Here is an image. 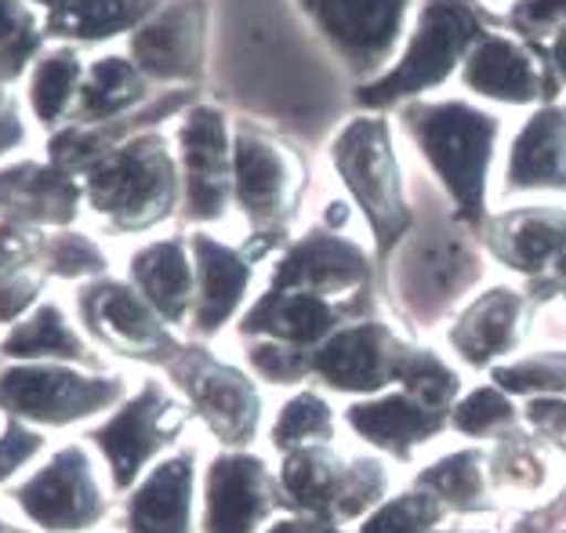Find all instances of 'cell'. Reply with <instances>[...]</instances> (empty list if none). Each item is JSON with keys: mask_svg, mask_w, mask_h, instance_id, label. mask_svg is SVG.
Segmentation results:
<instances>
[{"mask_svg": "<svg viewBox=\"0 0 566 533\" xmlns=\"http://www.w3.org/2000/svg\"><path fill=\"white\" fill-rule=\"evenodd\" d=\"M192 254H197V327L211 334L243 305V294L251 288V262L203 232L192 240Z\"/></svg>", "mask_w": 566, "mask_h": 533, "instance_id": "cell-25", "label": "cell"}, {"mask_svg": "<svg viewBox=\"0 0 566 533\" xmlns=\"http://www.w3.org/2000/svg\"><path fill=\"white\" fill-rule=\"evenodd\" d=\"M273 512V479L251 453L229 450L208 468L203 533H254Z\"/></svg>", "mask_w": 566, "mask_h": 533, "instance_id": "cell-15", "label": "cell"}, {"mask_svg": "<svg viewBox=\"0 0 566 533\" xmlns=\"http://www.w3.org/2000/svg\"><path fill=\"white\" fill-rule=\"evenodd\" d=\"M81 59L73 55L70 48L48 51V55L36 59L33 76H30V106L41 116L44 124H55L62 113L70 109V102L81 95Z\"/></svg>", "mask_w": 566, "mask_h": 533, "instance_id": "cell-32", "label": "cell"}, {"mask_svg": "<svg viewBox=\"0 0 566 533\" xmlns=\"http://www.w3.org/2000/svg\"><path fill=\"white\" fill-rule=\"evenodd\" d=\"M33 4H36V8H48L51 15H66L73 0H33Z\"/></svg>", "mask_w": 566, "mask_h": 533, "instance_id": "cell-46", "label": "cell"}, {"mask_svg": "<svg viewBox=\"0 0 566 533\" xmlns=\"http://www.w3.org/2000/svg\"><path fill=\"white\" fill-rule=\"evenodd\" d=\"M87 197L120 229H146L167 218L178 197V167L164 138L142 135L117 153L98 156L87 175Z\"/></svg>", "mask_w": 566, "mask_h": 533, "instance_id": "cell-4", "label": "cell"}, {"mask_svg": "<svg viewBox=\"0 0 566 533\" xmlns=\"http://www.w3.org/2000/svg\"><path fill=\"white\" fill-rule=\"evenodd\" d=\"M331 167L342 189L364 211L375 243L392 251L410 229V203L403 186V164L396 156L392 127L381 113L353 116L331 138Z\"/></svg>", "mask_w": 566, "mask_h": 533, "instance_id": "cell-3", "label": "cell"}, {"mask_svg": "<svg viewBox=\"0 0 566 533\" xmlns=\"http://www.w3.org/2000/svg\"><path fill=\"white\" fill-rule=\"evenodd\" d=\"M548 62H552V73H556V84L566 91V22L556 30V41L548 44Z\"/></svg>", "mask_w": 566, "mask_h": 533, "instance_id": "cell-44", "label": "cell"}, {"mask_svg": "<svg viewBox=\"0 0 566 533\" xmlns=\"http://www.w3.org/2000/svg\"><path fill=\"white\" fill-rule=\"evenodd\" d=\"M563 297H566V291H563Z\"/></svg>", "mask_w": 566, "mask_h": 533, "instance_id": "cell-49", "label": "cell"}, {"mask_svg": "<svg viewBox=\"0 0 566 533\" xmlns=\"http://www.w3.org/2000/svg\"><path fill=\"white\" fill-rule=\"evenodd\" d=\"M208 48V4L203 0H164L135 30L132 59L153 81H189L203 66Z\"/></svg>", "mask_w": 566, "mask_h": 533, "instance_id": "cell-11", "label": "cell"}, {"mask_svg": "<svg viewBox=\"0 0 566 533\" xmlns=\"http://www.w3.org/2000/svg\"><path fill=\"white\" fill-rule=\"evenodd\" d=\"M0 393L19 414L41 421H76L117 399L120 388L113 382L81 378L59 367H15L0 378Z\"/></svg>", "mask_w": 566, "mask_h": 533, "instance_id": "cell-16", "label": "cell"}, {"mask_svg": "<svg viewBox=\"0 0 566 533\" xmlns=\"http://www.w3.org/2000/svg\"><path fill=\"white\" fill-rule=\"evenodd\" d=\"M189 396L197 403L200 418L208 421L211 432L229 447H248L259 432L262 399L240 370L226 363L200 359L189 370Z\"/></svg>", "mask_w": 566, "mask_h": 533, "instance_id": "cell-22", "label": "cell"}, {"mask_svg": "<svg viewBox=\"0 0 566 533\" xmlns=\"http://www.w3.org/2000/svg\"><path fill=\"white\" fill-rule=\"evenodd\" d=\"M400 116L410 142L454 203V215L480 226L497 164V113L475 98H415Z\"/></svg>", "mask_w": 566, "mask_h": 533, "instance_id": "cell-1", "label": "cell"}, {"mask_svg": "<svg viewBox=\"0 0 566 533\" xmlns=\"http://www.w3.org/2000/svg\"><path fill=\"white\" fill-rule=\"evenodd\" d=\"M483 33V11L475 0H418L415 19L403 36L400 55L378 81L359 95L367 106H396L415 102L424 91L447 84L461 70L475 36Z\"/></svg>", "mask_w": 566, "mask_h": 533, "instance_id": "cell-2", "label": "cell"}, {"mask_svg": "<svg viewBox=\"0 0 566 533\" xmlns=\"http://www.w3.org/2000/svg\"><path fill=\"white\" fill-rule=\"evenodd\" d=\"M516 22L526 30H548V25L566 22V0H520L516 4Z\"/></svg>", "mask_w": 566, "mask_h": 533, "instance_id": "cell-42", "label": "cell"}, {"mask_svg": "<svg viewBox=\"0 0 566 533\" xmlns=\"http://www.w3.org/2000/svg\"><path fill=\"white\" fill-rule=\"evenodd\" d=\"M458 81L475 102L516 109L545 106L559 87L552 62L534 44L491 30L475 36V44L469 48V55L458 70Z\"/></svg>", "mask_w": 566, "mask_h": 533, "instance_id": "cell-7", "label": "cell"}, {"mask_svg": "<svg viewBox=\"0 0 566 533\" xmlns=\"http://www.w3.org/2000/svg\"><path fill=\"white\" fill-rule=\"evenodd\" d=\"M443 501L429 490H407L400 498L381 501L375 512L364 519L359 533H432L443 523Z\"/></svg>", "mask_w": 566, "mask_h": 533, "instance_id": "cell-37", "label": "cell"}, {"mask_svg": "<svg viewBox=\"0 0 566 533\" xmlns=\"http://www.w3.org/2000/svg\"><path fill=\"white\" fill-rule=\"evenodd\" d=\"M396 388H403V393L421 399L424 407L447 410L458 403L461 378L443 356L429 353V348H410L403 367H400V378H396Z\"/></svg>", "mask_w": 566, "mask_h": 533, "instance_id": "cell-36", "label": "cell"}, {"mask_svg": "<svg viewBox=\"0 0 566 533\" xmlns=\"http://www.w3.org/2000/svg\"><path fill=\"white\" fill-rule=\"evenodd\" d=\"M280 483L291 509H298L302 515L331 519L338 526L353 523V519H367L385 501V490H389L381 461H345L331 443L283 453Z\"/></svg>", "mask_w": 566, "mask_h": 533, "instance_id": "cell-5", "label": "cell"}, {"mask_svg": "<svg viewBox=\"0 0 566 533\" xmlns=\"http://www.w3.org/2000/svg\"><path fill=\"white\" fill-rule=\"evenodd\" d=\"M523 418L534 432H542L545 447L566 450V396H542V399H526Z\"/></svg>", "mask_w": 566, "mask_h": 533, "instance_id": "cell-40", "label": "cell"}, {"mask_svg": "<svg viewBox=\"0 0 566 533\" xmlns=\"http://www.w3.org/2000/svg\"><path fill=\"white\" fill-rule=\"evenodd\" d=\"M486 247L520 276H552L566 247V211L542 203L501 211L486 222Z\"/></svg>", "mask_w": 566, "mask_h": 533, "instance_id": "cell-20", "label": "cell"}, {"mask_svg": "<svg viewBox=\"0 0 566 533\" xmlns=\"http://www.w3.org/2000/svg\"><path fill=\"white\" fill-rule=\"evenodd\" d=\"M178 156H182L189 215L200 222L222 218L233 200V132L222 109L197 106L186 113L178 127Z\"/></svg>", "mask_w": 566, "mask_h": 533, "instance_id": "cell-10", "label": "cell"}, {"mask_svg": "<svg viewBox=\"0 0 566 533\" xmlns=\"http://www.w3.org/2000/svg\"><path fill=\"white\" fill-rule=\"evenodd\" d=\"M475 276V262L469 243L461 240H418L403 254V297L410 312L432 320L465 291V283Z\"/></svg>", "mask_w": 566, "mask_h": 533, "instance_id": "cell-23", "label": "cell"}, {"mask_svg": "<svg viewBox=\"0 0 566 533\" xmlns=\"http://www.w3.org/2000/svg\"><path fill=\"white\" fill-rule=\"evenodd\" d=\"M410 345L385 323L359 320L349 327L334 331L319 348L308 356V374H316L319 385L342 396H378L396 388L400 367Z\"/></svg>", "mask_w": 566, "mask_h": 533, "instance_id": "cell-8", "label": "cell"}, {"mask_svg": "<svg viewBox=\"0 0 566 533\" xmlns=\"http://www.w3.org/2000/svg\"><path fill=\"white\" fill-rule=\"evenodd\" d=\"M19 138H22V127H19V116H15V109L0 106V153L15 146Z\"/></svg>", "mask_w": 566, "mask_h": 533, "instance_id": "cell-45", "label": "cell"}, {"mask_svg": "<svg viewBox=\"0 0 566 533\" xmlns=\"http://www.w3.org/2000/svg\"><path fill=\"white\" fill-rule=\"evenodd\" d=\"M265 533H342L338 523H331V519H316V515H287L273 523Z\"/></svg>", "mask_w": 566, "mask_h": 533, "instance_id": "cell-43", "label": "cell"}, {"mask_svg": "<svg viewBox=\"0 0 566 533\" xmlns=\"http://www.w3.org/2000/svg\"><path fill=\"white\" fill-rule=\"evenodd\" d=\"M415 487L436 493L443 501V509H458V512H483L494 501L491 475H486V453L475 447L469 450L461 447L436 458L418 475Z\"/></svg>", "mask_w": 566, "mask_h": 533, "instance_id": "cell-29", "label": "cell"}, {"mask_svg": "<svg viewBox=\"0 0 566 533\" xmlns=\"http://www.w3.org/2000/svg\"><path fill=\"white\" fill-rule=\"evenodd\" d=\"M0 81H4V70H0Z\"/></svg>", "mask_w": 566, "mask_h": 533, "instance_id": "cell-48", "label": "cell"}, {"mask_svg": "<svg viewBox=\"0 0 566 533\" xmlns=\"http://www.w3.org/2000/svg\"><path fill=\"white\" fill-rule=\"evenodd\" d=\"M33 450H36V439L25 436L22 428L11 421L8 410H0V475L15 472Z\"/></svg>", "mask_w": 566, "mask_h": 533, "instance_id": "cell-41", "label": "cell"}, {"mask_svg": "<svg viewBox=\"0 0 566 533\" xmlns=\"http://www.w3.org/2000/svg\"><path fill=\"white\" fill-rule=\"evenodd\" d=\"M342 66L378 81L396 62L418 0H298Z\"/></svg>", "mask_w": 566, "mask_h": 533, "instance_id": "cell-6", "label": "cell"}, {"mask_svg": "<svg viewBox=\"0 0 566 533\" xmlns=\"http://www.w3.org/2000/svg\"><path fill=\"white\" fill-rule=\"evenodd\" d=\"M505 197L516 192H566V106L545 102L526 113L512 135L501 171Z\"/></svg>", "mask_w": 566, "mask_h": 533, "instance_id": "cell-14", "label": "cell"}, {"mask_svg": "<svg viewBox=\"0 0 566 533\" xmlns=\"http://www.w3.org/2000/svg\"><path fill=\"white\" fill-rule=\"evenodd\" d=\"M316 443H334V410L324 396L305 388L280 407L273 421V447L280 453H291Z\"/></svg>", "mask_w": 566, "mask_h": 533, "instance_id": "cell-33", "label": "cell"}, {"mask_svg": "<svg viewBox=\"0 0 566 533\" xmlns=\"http://www.w3.org/2000/svg\"><path fill=\"white\" fill-rule=\"evenodd\" d=\"M486 475H491V490L501 501L516 504H537L552 493V453L545 443H537L520 428L497 439V447L486 453Z\"/></svg>", "mask_w": 566, "mask_h": 533, "instance_id": "cell-26", "label": "cell"}, {"mask_svg": "<svg viewBox=\"0 0 566 533\" xmlns=\"http://www.w3.org/2000/svg\"><path fill=\"white\" fill-rule=\"evenodd\" d=\"M192 458L157 464L132 501V533H192Z\"/></svg>", "mask_w": 566, "mask_h": 533, "instance_id": "cell-27", "label": "cell"}, {"mask_svg": "<svg viewBox=\"0 0 566 533\" xmlns=\"http://www.w3.org/2000/svg\"><path fill=\"white\" fill-rule=\"evenodd\" d=\"M22 509L48 530H81L102 515V493L81 450H62L19 490Z\"/></svg>", "mask_w": 566, "mask_h": 533, "instance_id": "cell-19", "label": "cell"}, {"mask_svg": "<svg viewBox=\"0 0 566 533\" xmlns=\"http://www.w3.org/2000/svg\"><path fill=\"white\" fill-rule=\"evenodd\" d=\"M450 428L469 439H501L520 428V410L497 385H475L469 396H458L450 407Z\"/></svg>", "mask_w": 566, "mask_h": 533, "instance_id": "cell-34", "label": "cell"}, {"mask_svg": "<svg viewBox=\"0 0 566 533\" xmlns=\"http://www.w3.org/2000/svg\"><path fill=\"white\" fill-rule=\"evenodd\" d=\"M491 382L509 396H566V353H531L491 367Z\"/></svg>", "mask_w": 566, "mask_h": 533, "instance_id": "cell-35", "label": "cell"}, {"mask_svg": "<svg viewBox=\"0 0 566 533\" xmlns=\"http://www.w3.org/2000/svg\"><path fill=\"white\" fill-rule=\"evenodd\" d=\"M182 425V410L167 399L157 385H146L106 428H98L95 439L106 450L117 487H127L138 475V468L157 453Z\"/></svg>", "mask_w": 566, "mask_h": 533, "instance_id": "cell-17", "label": "cell"}, {"mask_svg": "<svg viewBox=\"0 0 566 533\" xmlns=\"http://www.w3.org/2000/svg\"><path fill=\"white\" fill-rule=\"evenodd\" d=\"M349 305L334 302V297L313 294V291H276L269 288L259 305L248 312L243 331L248 334H269L280 345H291L305 353V348H319L334 331H342Z\"/></svg>", "mask_w": 566, "mask_h": 533, "instance_id": "cell-21", "label": "cell"}, {"mask_svg": "<svg viewBox=\"0 0 566 533\" xmlns=\"http://www.w3.org/2000/svg\"><path fill=\"white\" fill-rule=\"evenodd\" d=\"M41 41V25L25 0H0V70H11ZM15 73V70H11Z\"/></svg>", "mask_w": 566, "mask_h": 533, "instance_id": "cell-39", "label": "cell"}, {"mask_svg": "<svg viewBox=\"0 0 566 533\" xmlns=\"http://www.w3.org/2000/svg\"><path fill=\"white\" fill-rule=\"evenodd\" d=\"M305 167L298 153L259 127L233 132V197L259 229H280L298 207Z\"/></svg>", "mask_w": 566, "mask_h": 533, "instance_id": "cell-9", "label": "cell"}, {"mask_svg": "<svg viewBox=\"0 0 566 533\" xmlns=\"http://www.w3.org/2000/svg\"><path fill=\"white\" fill-rule=\"evenodd\" d=\"M84 309L92 327L124 353H160L171 345L160 327V312L124 283H98L87 291Z\"/></svg>", "mask_w": 566, "mask_h": 533, "instance_id": "cell-24", "label": "cell"}, {"mask_svg": "<svg viewBox=\"0 0 566 533\" xmlns=\"http://www.w3.org/2000/svg\"><path fill=\"white\" fill-rule=\"evenodd\" d=\"M146 84H149V76L135 66V59L102 55L84 70L81 95H76L81 98V116L84 121H106V116H117L146 95Z\"/></svg>", "mask_w": 566, "mask_h": 533, "instance_id": "cell-30", "label": "cell"}, {"mask_svg": "<svg viewBox=\"0 0 566 533\" xmlns=\"http://www.w3.org/2000/svg\"><path fill=\"white\" fill-rule=\"evenodd\" d=\"M526 323H531V297L497 283L458 309L447 331V345L465 367H497V359L520 348Z\"/></svg>", "mask_w": 566, "mask_h": 533, "instance_id": "cell-12", "label": "cell"}, {"mask_svg": "<svg viewBox=\"0 0 566 533\" xmlns=\"http://www.w3.org/2000/svg\"><path fill=\"white\" fill-rule=\"evenodd\" d=\"M164 0H73L62 15V30L76 41H106L124 30H138Z\"/></svg>", "mask_w": 566, "mask_h": 533, "instance_id": "cell-31", "label": "cell"}, {"mask_svg": "<svg viewBox=\"0 0 566 533\" xmlns=\"http://www.w3.org/2000/svg\"><path fill=\"white\" fill-rule=\"evenodd\" d=\"M552 280H559V283H566V247H563V254H559V262H556V269H552Z\"/></svg>", "mask_w": 566, "mask_h": 533, "instance_id": "cell-47", "label": "cell"}, {"mask_svg": "<svg viewBox=\"0 0 566 533\" xmlns=\"http://www.w3.org/2000/svg\"><path fill=\"white\" fill-rule=\"evenodd\" d=\"M345 425L364 439L367 447L407 461L418 447L432 443L443 432V410L424 407L403 388H389V393L356 399L345 407Z\"/></svg>", "mask_w": 566, "mask_h": 533, "instance_id": "cell-18", "label": "cell"}, {"mask_svg": "<svg viewBox=\"0 0 566 533\" xmlns=\"http://www.w3.org/2000/svg\"><path fill=\"white\" fill-rule=\"evenodd\" d=\"M367 280H370V254L364 247L334 229H319L287 247V254L280 258L269 288L313 291L334 297V302H345Z\"/></svg>", "mask_w": 566, "mask_h": 533, "instance_id": "cell-13", "label": "cell"}, {"mask_svg": "<svg viewBox=\"0 0 566 533\" xmlns=\"http://www.w3.org/2000/svg\"><path fill=\"white\" fill-rule=\"evenodd\" d=\"M8 353L15 356H76L81 353V342L70 334V327L62 323L55 309H41L30 323L8 337Z\"/></svg>", "mask_w": 566, "mask_h": 533, "instance_id": "cell-38", "label": "cell"}, {"mask_svg": "<svg viewBox=\"0 0 566 533\" xmlns=\"http://www.w3.org/2000/svg\"><path fill=\"white\" fill-rule=\"evenodd\" d=\"M132 276H135L138 294L146 297L164 320H182L186 309L192 305L197 276H192V262L178 240H157V243L142 247L132 258Z\"/></svg>", "mask_w": 566, "mask_h": 533, "instance_id": "cell-28", "label": "cell"}]
</instances>
